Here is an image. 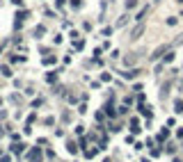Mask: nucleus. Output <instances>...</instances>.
Wrapping results in <instances>:
<instances>
[{"mask_svg":"<svg viewBox=\"0 0 183 162\" xmlns=\"http://www.w3.org/2000/svg\"><path fill=\"white\" fill-rule=\"evenodd\" d=\"M144 30H146L144 23H137V25L133 27V32H131V39H133V41H135V39H140L142 34H144Z\"/></svg>","mask_w":183,"mask_h":162,"instance_id":"f257e3e1","label":"nucleus"},{"mask_svg":"<svg viewBox=\"0 0 183 162\" xmlns=\"http://www.w3.org/2000/svg\"><path fill=\"white\" fill-rule=\"evenodd\" d=\"M167 50H169V46H158L156 50L151 52V62H156V59H160V57H162V55H165Z\"/></svg>","mask_w":183,"mask_h":162,"instance_id":"f03ea898","label":"nucleus"},{"mask_svg":"<svg viewBox=\"0 0 183 162\" xmlns=\"http://www.w3.org/2000/svg\"><path fill=\"white\" fill-rule=\"evenodd\" d=\"M30 162H41V151H39V148H34V151L30 153Z\"/></svg>","mask_w":183,"mask_h":162,"instance_id":"7ed1b4c3","label":"nucleus"},{"mask_svg":"<svg viewBox=\"0 0 183 162\" xmlns=\"http://www.w3.org/2000/svg\"><path fill=\"white\" fill-rule=\"evenodd\" d=\"M11 151H14V153H23V151H25V144H14Z\"/></svg>","mask_w":183,"mask_h":162,"instance_id":"20e7f679","label":"nucleus"},{"mask_svg":"<svg viewBox=\"0 0 183 162\" xmlns=\"http://www.w3.org/2000/svg\"><path fill=\"white\" fill-rule=\"evenodd\" d=\"M146 14H149V9H146V7H144V9H142L140 14H137V21L142 23V21H144V16H146Z\"/></svg>","mask_w":183,"mask_h":162,"instance_id":"39448f33","label":"nucleus"},{"mask_svg":"<svg viewBox=\"0 0 183 162\" xmlns=\"http://www.w3.org/2000/svg\"><path fill=\"white\" fill-rule=\"evenodd\" d=\"M133 7H137V0H126V9H133Z\"/></svg>","mask_w":183,"mask_h":162,"instance_id":"423d86ee","label":"nucleus"},{"mask_svg":"<svg viewBox=\"0 0 183 162\" xmlns=\"http://www.w3.org/2000/svg\"><path fill=\"white\" fill-rule=\"evenodd\" d=\"M0 71H2V75H5V78H9V75H11V71H9V66H2V68H0Z\"/></svg>","mask_w":183,"mask_h":162,"instance_id":"0eeeda50","label":"nucleus"},{"mask_svg":"<svg viewBox=\"0 0 183 162\" xmlns=\"http://www.w3.org/2000/svg\"><path fill=\"white\" fill-rule=\"evenodd\" d=\"M126 21H128V16H121V18H119V23H117V27H121V25H126Z\"/></svg>","mask_w":183,"mask_h":162,"instance_id":"6e6552de","label":"nucleus"},{"mask_svg":"<svg viewBox=\"0 0 183 162\" xmlns=\"http://www.w3.org/2000/svg\"><path fill=\"white\" fill-rule=\"evenodd\" d=\"M67 148H69V151H71V153H76V151H78V148H76V144H73V141H69V146H67Z\"/></svg>","mask_w":183,"mask_h":162,"instance_id":"1a4fd4ad","label":"nucleus"},{"mask_svg":"<svg viewBox=\"0 0 183 162\" xmlns=\"http://www.w3.org/2000/svg\"><path fill=\"white\" fill-rule=\"evenodd\" d=\"M16 18H18V21H23V18H28V11H21V14H16Z\"/></svg>","mask_w":183,"mask_h":162,"instance_id":"9d476101","label":"nucleus"},{"mask_svg":"<svg viewBox=\"0 0 183 162\" xmlns=\"http://www.w3.org/2000/svg\"><path fill=\"white\" fill-rule=\"evenodd\" d=\"M46 80H48V82H53V80H57V73H48V78H46Z\"/></svg>","mask_w":183,"mask_h":162,"instance_id":"9b49d317","label":"nucleus"},{"mask_svg":"<svg viewBox=\"0 0 183 162\" xmlns=\"http://www.w3.org/2000/svg\"><path fill=\"white\" fill-rule=\"evenodd\" d=\"M11 2H14L16 7H21V5H23V0H11Z\"/></svg>","mask_w":183,"mask_h":162,"instance_id":"f8f14e48","label":"nucleus"}]
</instances>
